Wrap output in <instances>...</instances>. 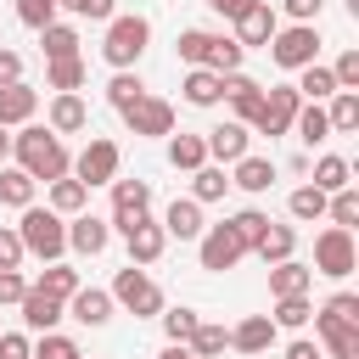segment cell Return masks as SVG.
Instances as JSON below:
<instances>
[{"label":"cell","mask_w":359,"mask_h":359,"mask_svg":"<svg viewBox=\"0 0 359 359\" xmlns=\"http://www.w3.org/2000/svg\"><path fill=\"white\" fill-rule=\"evenodd\" d=\"M275 342V325H269V314H247L236 331H230V348L236 353H264Z\"/></svg>","instance_id":"obj_26"},{"label":"cell","mask_w":359,"mask_h":359,"mask_svg":"<svg viewBox=\"0 0 359 359\" xmlns=\"http://www.w3.org/2000/svg\"><path fill=\"white\" fill-rule=\"evenodd\" d=\"M280 11H286L292 22H320V11H325V0H280Z\"/></svg>","instance_id":"obj_54"},{"label":"cell","mask_w":359,"mask_h":359,"mask_svg":"<svg viewBox=\"0 0 359 359\" xmlns=\"http://www.w3.org/2000/svg\"><path fill=\"white\" fill-rule=\"evenodd\" d=\"M202 230H208V219H202V202H191V196H174V202H168V213H163V236L196 241Z\"/></svg>","instance_id":"obj_18"},{"label":"cell","mask_w":359,"mask_h":359,"mask_svg":"<svg viewBox=\"0 0 359 359\" xmlns=\"http://www.w3.org/2000/svg\"><path fill=\"white\" fill-rule=\"evenodd\" d=\"M202 146H208V157L224 168V163H241V157H247L252 129H247V123H219V129H208V135H202Z\"/></svg>","instance_id":"obj_13"},{"label":"cell","mask_w":359,"mask_h":359,"mask_svg":"<svg viewBox=\"0 0 359 359\" xmlns=\"http://www.w3.org/2000/svg\"><path fill=\"white\" fill-rule=\"evenodd\" d=\"M123 123H129V135H174V107L163 101V95H140L135 107H123Z\"/></svg>","instance_id":"obj_11"},{"label":"cell","mask_w":359,"mask_h":359,"mask_svg":"<svg viewBox=\"0 0 359 359\" xmlns=\"http://www.w3.org/2000/svg\"><path fill=\"white\" fill-rule=\"evenodd\" d=\"M146 213H151V185H146V180H112V219H107V224L123 236V230H129L135 219H146Z\"/></svg>","instance_id":"obj_10"},{"label":"cell","mask_w":359,"mask_h":359,"mask_svg":"<svg viewBox=\"0 0 359 359\" xmlns=\"http://www.w3.org/2000/svg\"><path fill=\"white\" fill-rule=\"evenodd\" d=\"M79 286H84V280H79V269H73V264H45V275L34 280V292H45V297H56V303H67Z\"/></svg>","instance_id":"obj_29"},{"label":"cell","mask_w":359,"mask_h":359,"mask_svg":"<svg viewBox=\"0 0 359 359\" xmlns=\"http://www.w3.org/2000/svg\"><path fill=\"white\" fill-rule=\"evenodd\" d=\"M275 28H280L275 6H269V0H252V6L236 17V45H241V50H247V45H269V39H275Z\"/></svg>","instance_id":"obj_12"},{"label":"cell","mask_w":359,"mask_h":359,"mask_svg":"<svg viewBox=\"0 0 359 359\" xmlns=\"http://www.w3.org/2000/svg\"><path fill=\"white\" fill-rule=\"evenodd\" d=\"M17 241H22V252H34L45 264H62V252H67V219L50 213V208H22Z\"/></svg>","instance_id":"obj_2"},{"label":"cell","mask_w":359,"mask_h":359,"mask_svg":"<svg viewBox=\"0 0 359 359\" xmlns=\"http://www.w3.org/2000/svg\"><path fill=\"white\" fill-rule=\"evenodd\" d=\"M196 258H202V269L224 275V269H236V264L247 258V247L236 241V230H230V224H208V230L196 236Z\"/></svg>","instance_id":"obj_8"},{"label":"cell","mask_w":359,"mask_h":359,"mask_svg":"<svg viewBox=\"0 0 359 359\" xmlns=\"http://www.w3.org/2000/svg\"><path fill=\"white\" fill-rule=\"evenodd\" d=\"M45 84H50L56 95H79V84H84V56H73V62H45Z\"/></svg>","instance_id":"obj_39"},{"label":"cell","mask_w":359,"mask_h":359,"mask_svg":"<svg viewBox=\"0 0 359 359\" xmlns=\"http://www.w3.org/2000/svg\"><path fill=\"white\" fill-rule=\"evenodd\" d=\"M325 219H331L337 230H353V224H359V191H353V185L331 191V196H325Z\"/></svg>","instance_id":"obj_40"},{"label":"cell","mask_w":359,"mask_h":359,"mask_svg":"<svg viewBox=\"0 0 359 359\" xmlns=\"http://www.w3.org/2000/svg\"><path fill=\"white\" fill-rule=\"evenodd\" d=\"M157 320H163V337H168V342H180V348H185V342H191V331H196V320H202V314H196V309H163V314H157Z\"/></svg>","instance_id":"obj_45"},{"label":"cell","mask_w":359,"mask_h":359,"mask_svg":"<svg viewBox=\"0 0 359 359\" xmlns=\"http://www.w3.org/2000/svg\"><path fill=\"white\" fill-rule=\"evenodd\" d=\"M73 180H79L84 191H90V185H112V180H118V140H101V135H95V140L73 157Z\"/></svg>","instance_id":"obj_7"},{"label":"cell","mask_w":359,"mask_h":359,"mask_svg":"<svg viewBox=\"0 0 359 359\" xmlns=\"http://www.w3.org/2000/svg\"><path fill=\"white\" fill-rule=\"evenodd\" d=\"M39 50H45V62H73L79 56V28H67V22L39 28Z\"/></svg>","instance_id":"obj_27"},{"label":"cell","mask_w":359,"mask_h":359,"mask_svg":"<svg viewBox=\"0 0 359 359\" xmlns=\"http://www.w3.org/2000/svg\"><path fill=\"white\" fill-rule=\"evenodd\" d=\"M252 252H258L264 264H286V258L297 252V230H292V224H275V219H269V230H264V241H258Z\"/></svg>","instance_id":"obj_28"},{"label":"cell","mask_w":359,"mask_h":359,"mask_svg":"<svg viewBox=\"0 0 359 359\" xmlns=\"http://www.w3.org/2000/svg\"><path fill=\"white\" fill-rule=\"evenodd\" d=\"M84 202H90V191H84V185H79L73 174H67V180H50V202H45L50 213L73 219V213H84Z\"/></svg>","instance_id":"obj_33"},{"label":"cell","mask_w":359,"mask_h":359,"mask_svg":"<svg viewBox=\"0 0 359 359\" xmlns=\"http://www.w3.org/2000/svg\"><path fill=\"white\" fill-rule=\"evenodd\" d=\"M67 314H73L79 325H107V320H112V297H107L101 286H79V292L67 297Z\"/></svg>","instance_id":"obj_21"},{"label":"cell","mask_w":359,"mask_h":359,"mask_svg":"<svg viewBox=\"0 0 359 359\" xmlns=\"http://www.w3.org/2000/svg\"><path fill=\"white\" fill-rule=\"evenodd\" d=\"M230 191V174L219 168V163H202L196 174H191V202H219Z\"/></svg>","instance_id":"obj_36"},{"label":"cell","mask_w":359,"mask_h":359,"mask_svg":"<svg viewBox=\"0 0 359 359\" xmlns=\"http://www.w3.org/2000/svg\"><path fill=\"white\" fill-rule=\"evenodd\" d=\"M17 22L34 28V34L50 28V22H56V0H17Z\"/></svg>","instance_id":"obj_47"},{"label":"cell","mask_w":359,"mask_h":359,"mask_svg":"<svg viewBox=\"0 0 359 359\" xmlns=\"http://www.w3.org/2000/svg\"><path fill=\"white\" fill-rule=\"evenodd\" d=\"M264 50H269V62H275V67L297 73V67H309V62L320 56V28H314V22H292V28H275V39H269Z\"/></svg>","instance_id":"obj_5"},{"label":"cell","mask_w":359,"mask_h":359,"mask_svg":"<svg viewBox=\"0 0 359 359\" xmlns=\"http://www.w3.org/2000/svg\"><path fill=\"white\" fill-rule=\"evenodd\" d=\"M314 331H320V348L331 359H359V325L353 320H331V314L314 309Z\"/></svg>","instance_id":"obj_15"},{"label":"cell","mask_w":359,"mask_h":359,"mask_svg":"<svg viewBox=\"0 0 359 359\" xmlns=\"http://www.w3.org/2000/svg\"><path fill=\"white\" fill-rule=\"evenodd\" d=\"M107 297H112V309H129V314H140V320L163 314V286H157L146 269H135V264L112 275V292H107Z\"/></svg>","instance_id":"obj_4"},{"label":"cell","mask_w":359,"mask_h":359,"mask_svg":"<svg viewBox=\"0 0 359 359\" xmlns=\"http://www.w3.org/2000/svg\"><path fill=\"white\" fill-rule=\"evenodd\" d=\"M196 359H219L224 348H230V331L224 325H213V320H196V331H191V342H185Z\"/></svg>","instance_id":"obj_37"},{"label":"cell","mask_w":359,"mask_h":359,"mask_svg":"<svg viewBox=\"0 0 359 359\" xmlns=\"http://www.w3.org/2000/svg\"><path fill=\"white\" fill-rule=\"evenodd\" d=\"M168 163L174 168H185V174H196L202 163H208V146H202V135H168Z\"/></svg>","instance_id":"obj_32"},{"label":"cell","mask_w":359,"mask_h":359,"mask_svg":"<svg viewBox=\"0 0 359 359\" xmlns=\"http://www.w3.org/2000/svg\"><path fill=\"white\" fill-rule=\"evenodd\" d=\"M34 359H84V353H79V342H73V337H62V331H45V337L34 342Z\"/></svg>","instance_id":"obj_48"},{"label":"cell","mask_w":359,"mask_h":359,"mask_svg":"<svg viewBox=\"0 0 359 359\" xmlns=\"http://www.w3.org/2000/svg\"><path fill=\"white\" fill-rule=\"evenodd\" d=\"M157 359H196V353H191V348H180V342H168V348H163Z\"/></svg>","instance_id":"obj_59"},{"label":"cell","mask_w":359,"mask_h":359,"mask_svg":"<svg viewBox=\"0 0 359 359\" xmlns=\"http://www.w3.org/2000/svg\"><path fill=\"white\" fill-rule=\"evenodd\" d=\"M6 157H11V135L0 129V168H6Z\"/></svg>","instance_id":"obj_60"},{"label":"cell","mask_w":359,"mask_h":359,"mask_svg":"<svg viewBox=\"0 0 359 359\" xmlns=\"http://www.w3.org/2000/svg\"><path fill=\"white\" fill-rule=\"evenodd\" d=\"M320 314H331V320H353V325H359V297H353V292H337V297H325Z\"/></svg>","instance_id":"obj_51"},{"label":"cell","mask_w":359,"mask_h":359,"mask_svg":"<svg viewBox=\"0 0 359 359\" xmlns=\"http://www.w3.org/2000/svg\"><path fill=\"white\" fill-rule=\"evenodd\" d=\"M286 359H320V348L309 337H297V342H286Z\"/></svg>","instance_id":"obj_58"},{"label":"cell","mask_w":359,"mask_h":359,"mask_svg":"<svg viewBox=\"0 0 359 359\" xmlns=\"http://www.w3.org/2000/svg\"><path fill=\"white\" fill-rule=\"evenodd\" d=\"M11 151H17V168L39 185H50V180H67L73 174V157H67V146H62V135H50L45 123H22V135H11Z\"/></svg>","instance_id":"obj_1"},{"label":"cell","mask_w":359,"mask_h":359,"mask_svg":"<svg viewBox=\"0 0 359 359\" xmlns=\"http://www.w3.org/2000/svg\"><path fill=\"white\" fill-rule=\"evenodd\" d=\"M107 241H112V224H107V219H95V213H73V219H67V247H73V252L95 258Z\"/></svg>","instance_id":"obj_16"},{"label":"cell","mask_w":359,"mask_h":359,"mask_svg":"<svg viewBox=\"0 0 359 359\" xmlns=\"http://www.w3.org/2000/svg\"><path fill=\"white\" fill-rule=\"evenodd\" d=\"M180 90H185V101H191V107H219V101H224V79H219L213 67H191Z\"/></svg>","instance_id":"obj_23"},{"label":"cell","mask_w":359,"mask_h":359,"mask_svg":"<svg viewBox=\"0 0 359 359\" xmlns=\"http://www.w3.org/2000/svg\"><path fill=\"white\" fill-rule=\"evenodd\" d=\"M292 135H297L303 146H320V140H331V123H325V107H314V101H303V107H297V118H292Z\"/></svg>","instance_id":"obj_31"},{"label":"cell","mask_w":359,"mask_h":359,"mask_svg":"<svg viewBox=\"0 0 359 359\" xmlns=\"http://www.w3.org/2000/svg\"><path fill=\"white\" fill-rule=\"evenodd\" d=\"M325 123H331V135L359 129V90H337V95H331V107H325Z\"/></svg>","instance_id":"obj_34"},{"label":"cell","mask_w":359,"mask_h":359,"mask_svg":"<svg viewBox=\"0 0 359 359\" xmlns=\"http://www.w3.org/2000/svg\"><path fill=\"white\" fill-rule=\"evenodd\" d=\"M348 174H353V163H348V157H331V151H325V157L314 163V180H309V185L331 196V191H342V185H353Z\"/></svg>","instance_id":"obj_35"},{"label":"cell","mask_w":359,"mask_h":359,"mask_svg":"<svg viewBox=\"0 0 359 359\" xmlns=\"http://www.w3.org/2000/svg\"><path fill=\"white\" fill-rule=\"evenodd\" d=\"M84 123H90V107H84V95H56V101H50V123H45L50 135H79Z\"/></svg>","instance_id":"obj_24"},{"label":"cell","mask_w":359,"mask_h":359,"mask_svg":"<svg viewBox=\"0 0 359 359\" xmlns=\"http://www.w3.org/2000/svg\"><path fill=\"white\" fill-rule=\"evenodd\" d=\"M331 79H337V90H359V50H342L337 67H331Z\"/></svg>","instance_id":"obj_50"},{"label":"cell","mask_w":359,"mask_h":359,"mask_svg":"<svg viewBox=\"0 0 359 359\" xmlns=\"http://www.w3.org/2000/svg\"><path fill=\"white\" fill-rule=\"evenodd\" d=\"M359 264V247H353V230H320L314 236V275H331V280H348Z\"/></svg>","instance_id":"obj_6"},{"label":"cell","mask_w":359,"mask_h":359,"mask_svg":"<svg viewBox=\"0 0 359 359\" xmlns=\"http://www.w3.org/2000/svg\"><path fill=\"white\" fill-rule=\"evenodd\" d=\"M286 208H292V219L314 224V219H325V191H314V185H297V191L286 196Z\"/></svg>","instance_id":"obj_44"},{"label":"cell","mask_w":359,"mask_h":359,"mask_svg":"<svg viewBox=\"0 0 359 359\" xmlns=\"http://www.w3.org/2000/svg\"><path fill=\"white\" fill-rule=\"evenodd\" d=\"M146 95V84H140V73H112V84H107V101L123 112V107H135Z\"/></svg>","instance_id":"obj_46"},{"label":"cell","mask_w":359,"mask_h":359,"mask_svg":"<svg viewBox=\"0 0 359 359\" xmlns=\"http://www.w3.org/2000/svg\"><path fill=\"white\" fill-rule=\"evenodd\" d=\"M17 264H22V241L11 224H0V269H17Z\"/></svg>","instance_id":"obj_53"},{"label":"cell","mask_w":359,"mask_h":359,"mask_svg":"<svg viewBox=\"0 0 359 359\" xmlns=\"http://www.w3.org/2000/svg\"><path fill=\"white\" fill-rule=\"evenodd\" d=\"M309 320H314L309 297H275V314H269V325H275V331H303Z\"/></svg>","instance_id":"obj_42"},{"label":"cell","mask_w":359,"mask_h":359,"mask_svg":"<svg viewBox=\"0 0 359 359\" xmlns=\"http://www.w3.org/2000/svg\"><path fill=\"white\" fill-rule=\"evenodd\" d=\"M123 247H129V264H157L163 247H168V236H163V224L146 213V219H135V224L123 230Z\"/></svg>","instance_id":"obj_14"},{"label":"cell","mask_w":359,"mask_h":359,"mask_svg":"<svg viewBox=\"0 0 359 359\" xmlns=\"http://www.w3.org/2000/svg\"><path fill=\"white\" fill-rule=\"evenodd\" d=\"M146 39H151V22H146L140 11L112 17V22H107V39H101V56H107L118 73H129V67L146 56Z\"/></svg>","instance_id":"obj_3"},{"label":"cell","mask_w":359,"mask_h":359,"mask_svg":"<svg viewBox=\"0 0 359 359\" xmlns=\"http://www.w3.org/2000/svg\"><path fill=\"white\" fill-rule=\"evenodd\" d=\"M247 6H252V0H208V11H219V17H230V22H236Z\"/></svg>","instance_id":"obj_57"},{"label":"cell","mask_w":359,"mask_h":359,"mask_svg":"<svg viewBox=\"0 0 359 359\" xmlns=\"http://www.w3.org/2000/svg\"><path fill=\"white\" fill-rule=\"evenodd\" d=\"M17 309H22V325H28V331H39V337H45V331H56V320L67 314V303H56V297H45V292H34V286L22 292V303H17Z\"/></svg>","instance_id":"obj_20"},{"label":"cell","mask_w":359,"mask_h":359,"mask_svg":"<svg viewBox=\"0 0 359 359\" xmlns=\"http://www.w3.org/2000/svg\"><path fill=\"white\" fill-rule=\"evenodd\" d=\"M22 292H28V280L17 269H0V303H22Z\"/></svg>","instance_id":"obj_55"},{"label":"cell","mask_w":359,"mask_h":359,"mask_svg":"<svg viewBox=\"0 0 359 359\" xmlns=\"http://www.w3.org/2000/svg\"><path fill=\"white\" fill-rule=\"evenodd\" d=\"M0 208H34V180L22 168H0Z\"/></svg>","instance_id":"obj_43"},{"label":"cell","mask_w":359,"mask_h":359,"mask_svg":"<svg viewBox=\"0 0 359 359\" xmlns=\"http://www.w3.org/2000/svg\"><path fill=\"white\" fill-rule=\"evenodd\" d=\"M213 39H219V34H208V28H185V34H180V62H185V67H208V62H213Z\"/></svg>","instance_id":"obj_38"},{"label":"cell","mask_w":359,"mask_h":359,"mask_svg":"<svg viewBox=\"0 0 359 359\" xmlns=\"http://www.w3.org/2000/svg\"><path fill=\"white\" fill-rule=\"evenodd\" d=\"M297 107H303V95H297L292 84H280V90L264 95V107H258V118H252L247 129H252V135H286L292 118H297Z\"/></svg>","instance_id":"obj_9"},{"label":"cell","mask_w":359,"mask_h":359,"mask_svg":"<svg viewBox=\"0 0 359 359\" xmlns=\"http://www.w3.org/2000/svg\"><path fill=\"white\" fill-rule=\"evenodd\" d=\"M230 168H236V174H230V185H241L247 196H258V191H269V185H275V163H269V157H252V151H247V157H241V163H230Z\"/></svg>","instance_id":"obj_25"},{"label":"cell","mask_w":359,"mask_h":359,"mask_svg":"<svg viewBox=\"0 0 359 359\" xmlns=\"http://www.w3.org/2000/svg\"><path fill=\"white\" fill-rule=\"evenodd\" d=\"M34 107H39V90H28V84H0V129L28 123Z\"/></svg>","instance_id":"obj_22"},{"label":"cell","mask_w":359,"mask_h":359,"mask_svg":"<svg viewBox=\"0 0 359 359\" xmlns=\"http://www.w3.org/2000/svg\"><path fill=\"white\" fill-rule=\"evenodd\" d=\"M0 84H22V56L11 45H0Z\"/></svg>","instance_id":"obj_56"},{"label":"cell","mask_w":359,"mask_h":359,"mask_svg":"<svg viewBox=\"0 0 359 359\" xmlns=\"http://www.w3.org/2000/svg\"><path fill=\"white\" fill-rule=\"evenodd\" d=\"M224 224H230V230H236V241L252 252V247L264 241V230H269V213H258V208H241V213H230Z\"/></svg>","instance_id":"obj_41"},{"label":"cell","mask_w":359,"mask_h":359,"mask_svg":"<svg viewBox=\"0 0 359 359\" xmlns=\"http://www.w3.org/2000/svg\"><path fill=\"white\" fill-rule=\"evenodd\" d=\"M0 359H34V342L22 331H0Z\"/></svg>","instance_id":"obj_52"},{"label":"cell","mask_w":359,"mask_h":359,"mask_svg":"<svg viewBox=\"0 0 359 359\" xmlns=\"http://www.w3.org/2000/svg\"><path fill=\"white\" fill-rule=\"evenodd\" d=\"M303 101H325V95H337V79H331V67H320V62H309V67H297V84H292Z\"/></svg>","instance_id":"obj_30"},{"label":"cell","mask_w":359,"mask_h":359,"mask_svg":"<svg viewBox=\"0 0 359 359\" xmlns=\"http://www.w3.org/2000/svg\"><path fill=\"white\" fill-rule=\"evenodd\" d=\"M309 286H314V269L309 264H297V258L269 264V297H309Z\"/></svg>","instance_id":"obj_19"},{"label":"cell","mask_w":359,"mask_h":359,"mask_svg":"<svg viewBox=\"0 0 359 359\" xmlns=\"http://www.w3.org/2000/svg\"><path fill=\"white\" fill-rule=\"evenodd\" d=\"M56 11L90 17V22H112V0H56Z\"/></svg>","instance_id":"obj_49"},{"label":"cell","mask_w":359,"mask_h":359,"mask_svg":"<svg viewBox=\"0 0 359 359\" xmlns=\"http://www.w3.org/2000/svg\"><path fill=\"white\" fill-rule=\"evenodd\" d=\"M224 101L236 107V123H252L258 107H264V84L247 79V73H224Z\"/></svg>","instance_id":"obj_17"}]
</instances>
